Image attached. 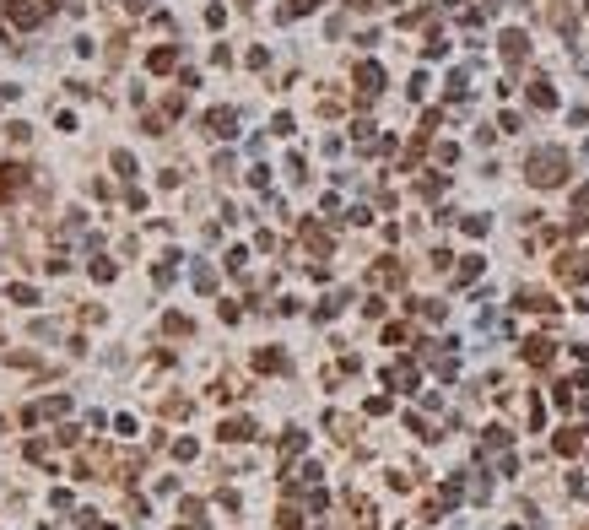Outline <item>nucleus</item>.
Returning a JSON list of instances; mask_svg holds the SVG:
<instances>
[{"label":"nucleus","mask_w":589,"mask_h":530,"mask_svg":"<svg viewBox=\"0 0 589 530\" xmlns=\"http://www.w3.org/2000/svg\"><path fill=\"white\" fill-rule=\"evenodd\" d=\"M525 173H530V184L551 189V184L568 179V152H557V146H541V152H530V157H525Z\"/></svg>","instance_id":"1"},{"label":"nucleus","mask_w":589,"mask_h":530,"mask_svg":"<svg viewBox=\"0 0 589 530\" xmlns=\"http://www.w3.org/2000/svg\"><path fill=\"white\" fill-rule=\"evenodd\" d=\"M557 276H562V282H589V255H562V260H557Z\"/></svg>","instance_id":"2"},{"label":"nucleus","mask_w":589,"mask_h":530,"mask_svg":"<svg viewBox=\"0 0 589 530\" xmlns=\"http://www.w3.org/2000/svg\"><path fill=\"white\" fill-rule=\"evenodd\" d=\"M22 184H27V168H22V163H6V168H0V201H11Z\"/></svg>","instance_id":"3"},{"label":"nucleus","mask_w":589,"mask_h":530,"mask_svg":"<svg viewBox=\"0 0 589 530\" xmlns=\"http://www.w3.org/2000/svg\"><path fill=\"white\" fill-rule=\"evenodd\" d=\"M233 124H238V114H233V108H211V114H205V130H211V136H233Z\"/></svg>","instance_id":"4"},{"label":"nucleus","mask_w":589,"mask_h":530,"mask_svg":"<svg viewBox=\"0 0 589 530\" xmlns=\"http://www.w3.org/2000/svg\"><path fill=\"white\" fill-rule=\"evenodd\" d=\"M525 55H530V38H525V33H519V27H514V33H503V60L519 65Z\"/></svg>","instance_id":"5"},{"label":"nucleus","mask_w":589,"mask_h":530,"mask_svg":"<svg viewBox=\"0 0 589 530\" xmlns=\"http://www.w3.org/2000/svg\"><path fill=\"white\" fill-rule=\"evenodd\" d=\"M6 11H11V22H17V27H33V22L43 17L38 6H27V0H6Z\"/></svg>","instance_id":"6"},{"label":"nucleus","mask_w":589,"mask_h":530,"mask_svg":"<svg viewBox=\"0 0 589 530\" xmlns=\"http://www.w3.org/2000/svg\"><path fill=\"white\" fill-rule=\"evenodd\" d=\"M357 87H363V92H379V87H384V71H379L373 60L357 65Z\"/></svg>","instance_id":"7"},{"label":"nucleus","mask_w":589,"mask_h":530,"mask_svg":"<svg viewBox=\"0 0 589 530\" xmlns=\"http://www.w3.org/2000/svg\"><path fill=\"white\" fill-rule=\"evenodd\" d=\"M389 385H395V389H411V385H416V368H411V363H395V368H389Z\"/></svg>","instance_id":"8"},{"label":"nucleus","mask_w":589,"mask_h":530,"mask_svg":"<svg viewBox=\"0 0 589 530\" xmlns=\"http://www.w3.org/2000/svg\"><path fill=\"white\" fill-rule=\"evenodd\" d=\"M525 357H530L535 368H546V363H551V341H525Z\"/></svg>","instance_id":"9"},{"label":"nucleus","mask_w":589,"mask_h":530,"mask_svg":"<svg viewBox=\"0 0 589 530\" xmlns=\"http://www.w3.org/2000/svg\"><path fill=\"white\" fill-rule=\"evenodd\" d=\"M519 308H535V314H546V308H557L546 298V292H519Z\"/></svg>","instance_id":"10"},{"label":"nucleus","mask_w":589,"mask_h":530,"mask_svg":"<svg viewBox=\"0 0 589 530\" xmlns=\"http://www.w3.org/2000/svg\"><path fill=\"white\" fill-rule=\"evenodd\" d=\"M530 103H535V108H551V82H530Z\"/></svg>","instance_id":"11"},{"label":"nucleus","mask_w":589,"mask_h":530,"mask_svg":"<svg viewBox=\"0 0 589 530\" xmlns=\"http://www.w3.org/2000/svg\"><path fill=\"white\" fill-rule=\"evenodd\" d=\"M146 65H152V71H173V65H179V49H157Z\"/></svg>","instance_id":"12"},{"label":"nucleus","mask_w":589,"mask_h":530,"mask_svg":"<svg viewBox=\"0 0 589 530\" xmlns=\"http://www.w3.org/2000/svg\"><path fill=\"white\" fill-rule=\"evenodd\" d=\"M579 444H584V428H568V433H562V438H557V449H562V454H573V449H579Z\"/></svg>","instance_id":"13"},{"label":"nucleus","mask_w":589,"mask_h":530,"mask_svg":"<svg viewBox=\"0 0 589 530\" xmlns=\"http://www.w3.org/2000/svg\"><path fill=\"white\" fill-rule=\"evenodd\" d=\"M222 438H249V422H244V417H233V422H222Z\"/></svg>","instance_id":"14"},{"label":"nucleus","mask_w":589,"mask_h":530,"mask_svg":"<svg viewBox=\"0 0 589 530\" xmlns=\"http://www.w3.org/2000/svg\"><path fill=\"white\" fill-rule=\"evenodd\" d=\"M114 168H119L124 179H136V157H130V152H114Z\"/></svg>","instance_id":"15"},{"label":"nucleus","mask_w":589,"mask_h":530,"mask_svg":"<svg viewBox=\"0 0 589 530\" xmlns=\"http://www.w3.org/2000/svg\"><path fill=\"white\" fill-rule=\"evenodd\" d=\"M195 287H201V292H211V287H217V276H211V265H195Z\"/></svg>","instance_id":"16"},{"label":"nucleus","mask_w":589,"mask_h":530,"mask_svg":"<svg viewBox=\"0 0 589 530\" xmlns=\"http://www.w3.org/2000/svg\"><path fill=\"white\" fill-rule=\"evenodd\" d=\"M314 6H325V0H292V6H286L282 17H303V11H314Z\"/></svg>","instance_id":"17"},{"label":"nucleus","mask_w":589,"mask_h":530,"mask_svg":"<svg viewBox=\"0 0 589 530\" xmlns=\"http://www.w3.org/2000/svg\"><path fill=\"white\" fill-rule=\"evenodd\" d=\"M124 6H130V11H146V6H152V0H124Z\"/></svg>","instance_id":"18"},{"label":"nucleus","mask_w":589,"mask_h":530,"mask_svg":"<svg viewBox=\"0 0 589 530\" xmlns=\"http://www.w3.org/2000/svg\"><path fill=\"white\" fill-rule=\"evenodd\" d=\"M346 6H357V11H368V6H373V0H346Z\"/></svg>","instance_id":"19"},{"label":"nucleus","mask_w":589,"mask_h":530,"mask_svg":"<svg viewBox=\"0 0 589 530\" xmlns=\"http://www.w3.org/2000/svg\"><path fill=\"white\" fill-rule=\"evenodd\" d=\"M238 6H254V0H238Z\"/></svg>","instance_id":"20"}]
</instances>
